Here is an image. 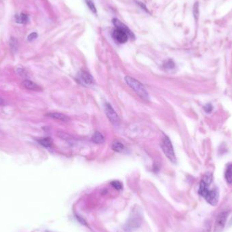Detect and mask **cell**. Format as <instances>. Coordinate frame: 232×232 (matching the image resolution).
Segmentation results:
<instances>
[{
    "label": "cell",
    "mask_w": 232,
    "mask_h": 232,
    "mask_svg": "<svg viewBox=\"0 0 232 232\" xmlns=\"http://www.w3.org/2000/svg\"><path fill=\"white\" fill-rule=\"evenodd\" d=\"M212 183V177L211 175H206L204 178L201 181L200 183L199 194L204 198L212 206H216L219 199V190L217 188L212 189H209L210 184Z\"/></svg>",
    "instance_id": "cell-1"
},
{
    "label": "cell",
    "mask_w": 232,
    "mask_h": 232,
    "mask_svg": "<svg viewBox=\"0 0 232 232\" xmlns=\"http://www.w3.org/2000/svg\"><path fill=\"white\" fill-rule=\"evenodd\" d=\"M125 81L127 84L129 86V87L131 89H132V90L135 92L141 99L145 100V101H149V94H148L147 90H145V87L142 86L141 82L130 76L126 77Z\"/></svg>",
    "instance_id": "cell-2"
},
{
    "label": "cell",
    "mask_w": 232,
    "mask_h": 232,
    "mask_svg": "<svg viewBox=\"0 0 232 232\" xmlns=\"http://www.w3.org/2000/svg\"><path fill=\"white\" fill-rule=\"evenodd\" d=\"M142 221V216L141 212L139 210H133L132 215H130L129 219L127 221L124 229L126 231H132L139 227L141 225Z\"/></svg>",
    "instance_id": "cell-3"
},
{
    "label": "cell",
    "mask_w": 232,
    "mask_h": 232,
    "mask_svg": "<svg viewBox=\"0 0 232 232\" xmlns=\"http://www.w3.org/2000/svg\"><path fill=\"white\" fill-rule=\"evenodd\" d=\"M161 147L162 148V150L165 153V155L169 159V160L171 161L172 162H175L176 156L174 152V149H173L171 141H170V140L167 136H164V137L162 139Z\"/></svg>",
    "instance_id": "cell-4"
},
{
    "label": "cell",
    "mask_w": 232,
    "mask_h": 232,
    "mask_svg": "<svg viewBox=\"0 0 232 232\" xmlns=\"http://www.w3.org/2000/svg\"><path fill=\"white\" fill-rule=\"evenodd\" d=\"M229 213L227 212H221L218 214V216L215 221L214 232H223V229L225 227L226 220Z\"/></svg>",
    "instance_id": "cell-5"
},
{
    "label": "cell",
    "mask_w": 232,
    "mask_h": 232,
    "mask_svg": "<svg viewBox=\"0 0 232 232\" xmlns=\"http://www.w3.org/2000/svg\"><path fill=\"white\" fill-rule=\"evenodd\" d=\"M105 113L106 115H107L109 120L113 125L119 126L120 123L119 117L109 103H106L105 106Z\"/></svg>",
    "instance_id": "cell-6"
},
{
    "label": "cell",
    "mask_w": 232,
    "mask_h": 232,
    "mask_svg": "<svg viewBox=\"0 0 232 232\" xmlns=\"http://www.w3.org/2000/svg\"><path fill=\"white\" fill-rule=\"evenodd\" d=\"M112 36L114 40L119 44L126 43L128 41V38H129L126 33L121 29H117V28L113 31Z\"/></svg>",
    "instance_id": "cell-7"
},
{
    "label": "cell",
    "mask_w": 232,
    "mask_h": 232,
    "mask_svg": "<svg viewBox=\"0 0 232 232\" xmlns=\"http://www.w3.org/2000/svg\"><path fill=\"white\" fill-rule=\"evenodd\" d=\"M113 23L116 27V28H117V29H121L126 33L128 35V37L130 38L131 39H135V35H134V33L131 31L129 29H128V27L126 26V25H125L124 23H122L121 21L118 20V19L113 18Z\"/></svg>",
    "instance_id": "cell-8"
},
{
    "label": "cell",
    "mask_w": 232,
    "mask_h": 232,
    "mask_svg": "<svg viewBox=\"0 0 232 232\" xmlns=\"http://www.w3.org/2000/svg\"><path fill=\"white\" fill-rule=\"evenodd\" d=\"M80 80L85 85H93L94 83L93 76L88 72L86 71H82L80 72Z\"/></svg>",
    "instance_id": "cell-9"
},
{
    "label": "cell",
    "mask_w": 232,
    "mask_h": 232,
    "mask_svg": "<svg viewBox=\"0 0 232 232\" xmlns=\"http://www.w3.org/2000/svg\"><path fill=\"white\" fill-rule=\"evenodd\" d=\"M22 86H23V87L25 88V89H27V90H33V91L41 90V88L40 87V86H39L38 84H36L35 82H33L31 80H24L23 82H22Z\"/></svg>",
    "instance_id": "cell-10"
},
{
    "label": "cell",
    "mask_w": 232,
    "mask_h": 232,
    "mask_svg": "<svg viewBox=\"0 0 232 232\" xmlns=\"http://www.w3.org/2000/svg\"><path fill=\"white\" fill-rule=\"evenodd\" d=\"M46 116L49 117H51L52 119L60 120V121L63 122H67L69 120H70V118L68 116L60 113H47Z\"/></svg>",
    "instance_id": "cell-11"
},
{
    "label": "cell",
    "mask_w": 232,
    "mask_h": 232,
    "mask_svg": "<svg viewBox=\"0 0 232 232\" xmlns=\"http://www.w3.org/2000/svg\"><path fill=\"white\" fill-rule=\"evenodd\" d=\"M92 141L94 143L102 144L105 142V137L101 133L96 131V132H94L93 137H92Z\"/></svg>",
    "instance_id": "cell-12"
},
{
    "label": "cell",
    "mask_w": 232,
    "mask_h": 232,
    "mask_svg": "<svg viewBox=\"0 0 232 232\" xmlns=\"http://www.w3.org/2000/svg\"><path fill=\"white\" fill-rule=\"evenodd\" d=\"M225 179L229 184L232 183V164H229L225 173Z\"/></svg>",
    "instance_id": "cell-13"
},
{
    "label": "cell",
    "mask_w": 232,
    "mask_h": 232,
    "mask_svg": "<svg viewBox=\"0 0 232 232\" xmlns=\"http://www.w3.org/2000/svg\"><path fill=\"white\" fill-rule=\"evenodd\" d=\"M111 148H112V149L113 151H115V152H118V153L123 152V151L125 149L124 145L119 141L113 142L112 145H111Z\"/></svg>",
    "instance_id": "cell-14"
},
{
    "label": "cell",
    "mask_w": 232,
    "mask_h": 232,
    "mask_svg": "<svg viewBox=\"0 0 232 232\" xmlns=\"http://www.w3.org/2000/svg\"><path fill=\"white\" fill-rule=\"evenodd\" d=\"M16 22L21 24H27L29 21V16L26 14L21 13L20 15L16 16Z\"/></svg>",
    "instance_id": "cell-15"
},
{
    "label": "cell",
    "mask_w": 232,
    "mask_h": 232,
    "mask_svg": "<svg viewBox=\"0 0 232 232\" xmlns=\"http://www.w3.org/2000/svg\"><path fill=\"white\" fill-rule=\"evenodd\" d=\"M10 47L12 52H16L18 48V40L14 37H12L10 40Z\"/></svg>",
    "instance_id": "cell-16"
},
{
    "label": "cell",
    "mask_w": 232,
    "mask_h": 232,
    "mask_svg": "<svg viewBox=\"0 0 232 232\" xmlns=\"http://www.w3.org/2000/svg\"><path fill=\"white\" fill-rule=\"evenodd\" d=\"M38 142L40 144L45 147H50L52 145V140L50 137H46L44 139H41L38 140Z\"/></svg>",
    "instance_id": "cell-17"
},
{
    "label": "cell",
    "mask_w": 232,
    "mask_h": 232,
    "mask_svg": "<svg viewBox=\"0 0 232 232\" xmlns=\"http://www.w3.org/2000/svg\"><path fill=\"white\" fill-rule=\"evenodd\" d=\"M57 136H58V137H60L61 139L65 140V141H69L70 140L73 139V136L71 135H70L69 134L64 132H58Z\"/></svg>",
    "instance_id": "cell-18"
},
{
    "label": "cell",
    "mask_w": 232,
    "mask_h": 232,
    "mask_svg": "<svg viewBox=\"0 0 232 232\" xmlns=\"http://www.w3.org/2000/svg\"><path fill=\"white\" fill-rule=\"evenodd\" d=\"M16 73L21 77L27 78L28 77V73L25 69L22 67H19L16 69Z\"/></svg>",
    "instance_id": "cell-19"
},
{
    "label": "cell",
    "mask_w": 232,
    "mask_h": 232,
    "mask_svg": "<svg viewBox=\"0 0 232 232\" xmlns=\"http://www.w3.org/2000/svg\"><path fill=\"white\" fill-rule=\"evenodd\" d=\"M85 1H86V4H87V5H88V7L89 8V9H90L93 13H96V7H95L94 4L93 0H85Z\"/></svg>",
    "instance_id": "cell-20"
},
{
    "label": "cell",
    "mask_w": 232,
    "mask_h": 232,
    "mask_svg": "<svg viewBox=\"0 0 232 232\" xmlns=\"http://www.w3.org/2000/svg\"><path fill=\"white\" fill-rule=\"evenodd\" d=\"M111 185L117 190H121L122 189V183L118 181H113L111 183Z\"/></svg>",
    "instance_id": "cell-21"
},
{
    "label": "cell",
    "mask_w": 232,
    "mask_h": 232,
    "mask_svg": "<svg viewBox=\"0 0 232 232\" xmlns=\"http://www.w3.org/2000/svg\"><path fill=\"white\" fill-rule=\"evenodd\" d=\"M194 17L195 18H198V15H199V6H198V3H195V4L194 5Z\"/></svg>",
    "instance_id": "cell-22"
},
{
    "label": "cell",
    "mask_w": 232,
    "mask_h": 232,
    "mask_svg": "<svg viewBox=\"0 0 232 232\" xmlns=\"http://www.w3.org/2000/svg\"><path fill=\"white\" fill-rule=\"evenodd\" d=\"M38 33H36V32L31 33H30L29 35H28L27 40H29V41H33V40H35V39L38 38Z\"/></svg>",
    "instance_id": "cell-23"
},
{
    "label": "cell",
    "mask_w": 232,
    "mask_h": 232,
    "mask_svg": "<svg viewBox=\"0 0 232 232\" xmlns=\"http://www.w3.org/2000/svg\"><path fill=\"white\" fill-rule=\"evenodd\" d=\"M212 109H213V107H212V105L211 104H207L204 107V110L208 113H211Z\"/></svg>",
    "instance_id": "cell-24"
},
{
    "label": "cell",
    "mask_w": 232,
    "mask_h": 232,
    "mask_svg": "<svg viewBox=\"0 0 232 232\" xmlns=\"http://www.w3.org/2000/svg\"><path fill=\"white\" fill-rule=\"evenodd\" d=\"M164 66L166 67V68H173L175 67V64L174 63L172 62V60H168L167 61V62L166 63V64H165Z\"/></svg>",
    "instance_id": "cell-25"
},
{
    "label": "cell",
    "mask_w": 232,
    "mask_h": 232,
    "mask_svg": "<svg viewBox=\"0 0 232 232\" xmlns=\"http://www.w3.org/2000/svg\"><path fill=\"white\" fill-rule=\"evenodd\" d=\"M5 105V101L2 99L0 98V106H3Z\"/></svg>",
    "instance_id": "cell-26"
},
{
    "label": "cell",
    "mask_w": 232,
    "mask_h": 232,
    "mask_svg": "<svg viewBox=\"0 0 232 232\" xmlns=\"http://www.w3.org/2000/svg\"><path fill=\"white\" fill-rule=\"evenodd\" d=\"M139 4H140V5H141V6L142 8H144V9L145 10V11H147V9L146 7H145V5L143 4H142V3H139Z\"/></svg>",
    "instance_id": "cell-27"
},
{
    "label": "cell",
    "mask_w": 232,
    "mask_h": 232,
    "mask_svg": "<svg viewBox=\"0 0 232 232\" xmlns=\"http://www.w3.org/2000/svg\"><path fill=\"white\" fill-rule=\"evenodd\" d=\"M230 225H232V218H231V220H230Z\"/></svg>",
    "instance_id": "cell-28"
}]
</instances>
